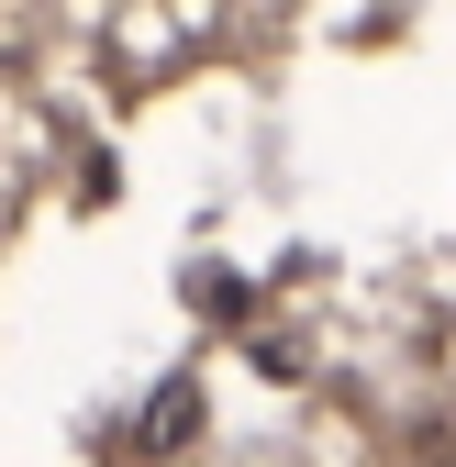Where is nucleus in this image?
<instances>
[{"instance_id": "1", "label": "nucleus", "mask_w": 456, "mask_h": 467, "mask_svg": "<svg viewBox=\"0 0 456 467\" xmlns=\"http://www.w3.org/2000/svg\"><path fill=\"white\" fill-rule=\"evenodd\" d=\"M190 423H201V389H190V379H167V389H156V434H134V445L167 456V445H190Z\"/></svg>"}]
</instances>
